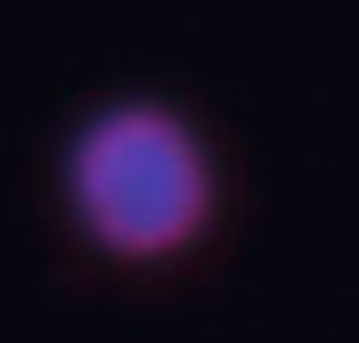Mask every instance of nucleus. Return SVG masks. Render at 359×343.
I'll return each instance as SVG.
<instances>
[{
    "label": "nucleus",
    "mask_w": 359,
    "mask_h": 343,
    "mask_svg": "<svg viewBox=\"0 0 359 343\" xmlns=\"http://www.w3.org/2000/svg\"><path fill=\"white\" fill-rule=\"evenodd\" d=\"M66 205L107 262H180L221 213V172L172 98H114L66 147Z\"/></svg>",
    "instance_id": "nucleus-1"
}]
</instances>
